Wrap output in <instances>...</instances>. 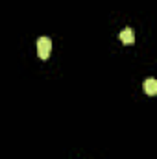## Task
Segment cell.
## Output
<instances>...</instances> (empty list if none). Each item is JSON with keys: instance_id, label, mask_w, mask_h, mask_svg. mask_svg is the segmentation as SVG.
<instances>
[{"instance_id": "1", "label": "cell", "mask_w": 157, "mask_h": 159, "mask_svg": "<svg viewBox=\"0 0 157 159\" xmlns=\"http://www.w3.org/2000/svg\"><path fill=\"white\" fill-rule=\"evenodd\" d=\"M50 50H52V41L48 37H41L37 41V54H39L41 59H46L50 56Z\"/></svg>"}, {"instance_id": "2", "label": "cell", "mask_w": 157, "mask_h": 159, "mask_svg": "<svg viewBox=\"0 0 157 159\" xmlns=\"http://www.w3.org/2000/svg\"><path fill=\"white\" fill-rule=\"evenodd\" d=\"M120 41H122L124 44H133V43H135V34H133V30H131V28H124V30L120 32Z\"/></svg>"}, {"instance_id": "3", "label": "cell", "mask_w": 157, "mask_h": 159, "mask_svg": "<svg viewBox=\"0 0 157 159\" xmlns=\"http://www.w3.org/2000/svg\"><path fill=\"white\" fill-rule=\"evenodd\" d=\"M144 91L148 96H155L157 94V80L155 78H148L144 81Z\"/></svg>"}]
</instances>
